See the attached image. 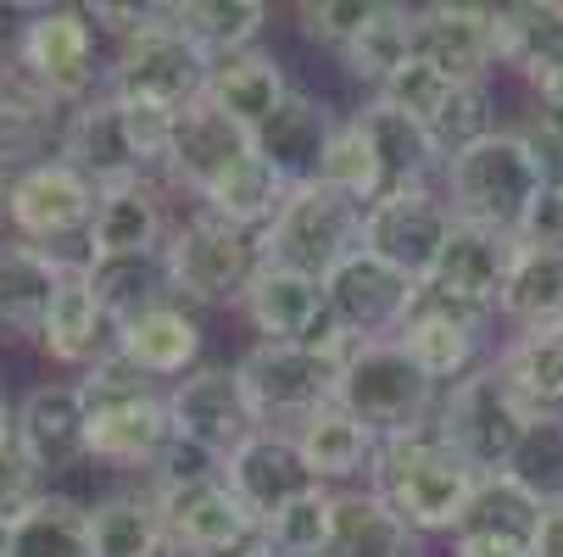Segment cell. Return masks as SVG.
I'll use <instances>...</instances> for the list:
<instances>
[{"label":"cell","mask_w":563,"mask_h":557,"mask_svg":"<svg viewBox=\"0 0 563 557\" xmlns=\"http://www.w3.org/2000/svg\"><path fill=\"white\" fill-rule=\"evenodd\" d=\"M67 268L73 263H62L56 252L29 246V241L0 246V324L18 330V335H40Z\"/></svg>","instance_id":"836d02e7"},{"label":"cell","mask_w":563,"mask_h":557,"mask_svg":"<svg viewBox=\"0 0 563 557\" xmlns=\"http://www.w3.org/2000/svg\"><path fill=\"white\" fill-rule=\"evenodd\" d=\"M503 67L530 78L536 101H563V0H519L497 7Z\"/></svg>","instance_id":"cb8c5ba5"},{"label":"cell","mask_w":563,"mask_h":557,"mask_svg":"<svg viewBox=\"0 0 563 557\" xmlns=\"http://www.w3.org/2000/svg\"><path fill=\"white\" fill-rule=\"evenodd\" d=\"M0 557H12V519H0Z\"/></svg>","instance_id":"11a10c76"},{"label":"cell","mask_w":563,"mask_h":557,"mask_svg":"<svg viewBox=\"0 0 563 557\" xmlns=\"http://www.w3.org/2000/svg\"><path fill=\"white\" fill-rule=\"evenodd\" d=\"M335 129H341V118H335L324 101L290 90V96H285V107H279V112H274L252 140H257V151L268 156V168L296 190V185H318Z\"/></svg>","instance_id":"603a6c76"},{"label":"cell","mask_w":563,"mask_h":557,"mask_svg":"<svg viewBox=\"0 0 563 557\" xmlns=\"http://www.w3.org/2000/svg\"><path fill=\"white\" fill-rule=\"evenodd\" d=\"M368 491L413 535H452L463 508L479 491V474L430 424V430H413V435L379 441L374 468H368Z\"/></svg>","instance_id":"6da1fadb"},{"label":"cell","mask_w":563,"mask_h":557,"mask_svg":"<svg viewBox=\"0 0 563 557\" xmlns=\"http://www.w3.org/2000/svg\"><path fill=\"white\" fill-rule=\"evenodd\" d=\"M168 218L163 201L145 179L101 190L96 223H90V263H140V257H163L168 246Z\"/></svg>","instance_id":"d4e9b609"},{"label":"cell","mask_w":563,"mask_h":557,"mask_svg":"<svg viewBox=\"0 0 563 557\" xmlns=\"http://www.w3.org/2000/svg\"><path fill=\"white\" fill-rule=\"evenodd\" d=\"M419 62L446 73L463 90H486L492 67H503V40H497V7H419V34H413Z\"/></svg>","instance_id":"9a60e30c"},{"label":"cell","mask_w":563,"mask_h":557,"mask_svg":"<svg viewBox=\"0 0 563 557\" xmlns=\"http://www.w3.org/2000/svg\"><path fill=\"white\" fill-rule=\"evenodd\" d=\"M413 34H419V7H390V0H379L374 18L363 23V34L341 51L346 73L363 78V85H374V96L390 85V73H401L419 51H413Z\"/></svg>","instance_id":"74e56055"},{"label":"cell","mask_w":563,"mask_h":557,"mask_svg":"<svg viewBox=\"0 0 563 557\" xmlns=\"http://www.w3.org/2000/svg\"><path fill=\"white\" fill-rule=\"evenodd\" d=\"M112 352L140 368L145 379H185L196 374V357H201V324L179 307V301H163V307H151L140 318H129V324L112 335Z\"/></svg>","instance_id":"4316f807"},{"label":"cell","mask_w":563,"mask_h":557,"mask_svg":"<svg viewBox=\"0 0 563 557\" xmlns=\"http://www.w3.org/2000/svg\"><path fill=\"white\" fill-rule=\"evenodd\" d=\"M7 190H12V179H7V168H0V218H7Z\"/></svg>","instance_id":"9f6ffc18"},{"label":"cell","mask_w":563,"mask_h":557,"mask_svg":"<svg viewBox=\"0 0 563 557\" xmlns=\"http://www.w3.org/2000/svg\"><path fill=\"white\" fill-rule=\"evenodd\" d=\"M223 474V457H212L207 446H190L174 435V446L156 457L151 468V491H174V486H196V480H218Z\"/></svg>","instance_id":"816d5d0a"},{"label":"cell","mask_w":563,"mask_h":557,"mask_svg":"<svg viewBox=\"0 0 563 557\" xmlns=\"http://www.w3.org/2000/svg\"><path fill=\"white\" fill-rule=\"evenodd\" d=\"M290 441H296L307 474H312L318 486H330V491L346 486V480H357V474H368L374 468V452H379V435L363 430L341 402H330V408H318L312 419H301L290 430Z\"/></svg>","instance_id":"d6a6232c"},{"label":"cell","mask_w":563,"mask_h":557,"mask_svg":"<svg viewBox=\"0 0 563 557\" xmlns=\"http://www.w3.org/2000/svg\"><path fill=\"white\" fill-rule=\"evenodd\" d=\"M341 363H346V357L312 352V346H274V341H257L246 357L234 363V374H240L246 402H252L257 430H285V435H290L301 419H312L318 408L335 402V390H341Z\"/></svg>","instance_id":"ba28073f"},{"label":"cell","mask_w":563,"mask_h":557,"mask_svg":"<svg viewBox=\"0 0 563 557\" xmlns=\"http://www.w3.org/2000/svg\"><path fill=\"white\" fill-rule=\"evenodd\" d=\"M123 107V123H129V140L140 151V168H168V151H174V129H179V112H163L151 101H118Z\"/></svg>","instance_id":"c3c4849f"},{"label":"cell","mask_w":563,"mask_h":557,"mask_svg":"<svg viewBox=\"0 0 563 557\" xmlns=\"http://www.w3.org/2000/svg\"><path fill=\"white\" fill-rule=\"evenodd\" d=\"M514 241L525 252H558L563 257V179H547L541 196L530 201L525 223L514 229Z\"/></svg>","instance_id":"f907efd6"},{"label":"cell","mask_w":563,"mask_h":557,"mask_svg":"<svg viewBox=\"0 0 563 557\" xmlns=\"http://www.w3.org/2000/svg\"><path fill=\"white\" fill-rule=\"evenodd\" d=\"M479 324H486V318H468V312H452V307L424 301L408 324H401L396 346L419 363L424 379L457 385L463 374L479 368Z\"/></svg>","instance_id":"1f68e13d"},{"label":"cell","mask_w":563,"mask_h":557,"mask_svg":"<svg viewBox=\"0 0 563 557\" xmlns=\"http://www.w3.org/2000/svg\"><path fill=\"white\" fill-rule=\"evenodd\" d=\"M374 7H379V0H301L296 18H301V34L307 40H318L324 51L341 56L363 34V23L374 18Z\"/></svg>","instance_id":"7dc6e473"},{"label":"cell","mask_w":563,"mask_h":557,"mask_svg":"<svg viewBox=\"0 0 563 557\" xmlns=\"http://www.w3.org/2000/svg\"><path fill=\"white\" fill-rule=\"evenodd\" d=\"M318 185L341 190L346 201H357L363 212L385 196V179H379V163H374V145L363 134L357 118H341L335 140H330V156H324V174H318Z\"/></svg>","instance_id":"ee69618b"},{"label":"cell","mask_w":563,"mask_h":557,"mask_svg":"<svg viewBox=\"0 0 563 557\" xmlns=\"http://www.w3.org/2000/svg\"><path fill=\"white\" fill-rule=\"evenodd\" d=\"M503 480H514L541 508H558L563 502V413H536L525 424L519 446L508 452Z\"/></svg>","instance_id":"b9f144b4"},{"label":"cell","mask_w":563,"mask_h":557,"mask_svg":"<svg viewBox=\"0 0 563 557\" xmlns=\"http://www.w3.org/2000/svg\"><path fill=\"white\" fill-rule=\"evenodd\" d=\"M530 419L536 413L508 390V379L497 374V363H479L474 374H463L457 385H446L441 408H435L441 441L479 474V480H492V474L508 468V452L519 446V435H525Z\"/></svg>","instance_id":"52a82bcc"},{"label":"cell","mask_w":563,"mask_h":557,"mask_svg":"<svg viewBox=\"0 0 563 557\" xmlns=\"http://www.w3.org/2000/svg\"><path fill=\"white\" fill-rule=\"evenodd\" d=\"M335 402L363 430H374L379 441H396V435H413V430H430L435 424L441 385L424 379L419 363L401 352L396 341H363L341 363Z\"/></svg>","instance_id":"3957f363"},{"label":"cell","mask_w":563,"mask_h":557,"mask_svg":"<svg viewBox=\"0 0 563 557\" xmlns=\"http://www.w3.org/2000/svg\"><path fill=\"white\" fill-rule=\"evenodd\" d=\"M96 207H101V190L78 168H67L62 156H45V163L12 174V190H7V218L18 229V241L29 246H56L67 234H90Z\"/></svg>","instance_id":"4fadbf2b"},{"label":"cell","mask_w":563,"mask_h":557,"mask_svg":"<svg viewBox=\"0 0 563 557\" xmlns=\"http://www.w3.org/2000/svg\"><path fill=\"white\" fill-rule=\"evenodd\" d=\"M374 145V163H379V179H385V196L390 190H413V185H430V174H446V151L435 145V134L424 123H413L408 112L385 107L379 96L352 112Z\"/></svg>","instance_id":"f1b7e54d"},{"label":"cell","mask_w":563,"mask_h":557,"mask_svg":"<svg viewBox=\"0 0 563 557\" xmlns=\"http://www.w3.org/2000/svg\"><path fill=\"white\" fill-rule=\"evenodd\" d=\"M223 486L240 497V508H246L257 519V530H263L296 497H307L318 480L307 474V463H301V452H296V441L285 430H257L252 441H240L223 457Z\"/></svg>","instance_id":"e0dca14e"},{"label":"cell","mask_w":563,"mask_h":557,"mask_svg":"<svg viewBox=\"0 0 563 557\" xmlns=\"http://www.w3.org/2000/svg\"><path fill=\"white\" fill-rule=\"evenodd\" d=\"M62 163L78 168L96 190H118V185L145 179L118 96H90L85 107H73V118L62 123Z\"/></svg>","instance_id":"44dd1931"},{"label":"cell","mask_w":563,"mask_h":557,"mask_svg":"<svg viewBox=\"0 0 563 557\" xmlns=\"http://www.w3.org/2000/svg\"><path fill=\"white\" fill-rule=\"evenodd\" d=\"M40 346L51 352V363L62 368H90L112 352V324L101 312V296L90 285V263H73L51 312H45V330H40Z\"/></svg>","instance_id":"484cf974"},{"label":"cell","mask_w":563,"mask_h":557,"mask_svg":"<svg viewBox=\"0 0 563 557\" xmlns=\"http://www.w3.org/2000/svg\"><path fill=\"white\" fill-rule=\"evenodd\" d=\"M463 85H452L446 73H435L430 62H408L401 73H390V85L379 90V101L385 107H396V112H408L413 123H424L430 134H435V123L446 118V107H452V96H457Z\"/></svg>","instance_id":"bcb514c9"},{"label":"cell","mask_w":563,"mask_h":557,"mask_svg":"<svg viewBox=\"0 0 563 557\" xmlns=\"http://www.w3.org/2000/svg\"><path fill=\"white\" fill-rule=\"evenodd\" d=\"M536 557H563V502L541 513V535H536Z\"/></svg>","instance_id":"f5cc1de1"},{"label":"cell","mask_w":563,"mask_h":557,"mask_svg":"<svg viewBox=\"0 0 563 557\" xmlns=\"http://www.w3.org/2000/svg\"><path fill=\"white\" fill-rule=\"evenodd\" d=\"M168 18L212 56H240L257 51V34L268 29V7L263 0H185V7H168Z\"/></svg>","instance_id":"60d3db41"},{"label":"cell","mask_w":563,"mask_h":557,"mask_svg":"<svg viewBox=\"0 0 563 557\" xmlns=\"http://www.w3.org/2000/svg\"><path fill=\"white\" fill-rule=\"evenodd\" d=\"M547 179L552 174H547L530 134L492 129V134H479L474 145H463L457 156H446V207H452L457 223L514 234Z\"/></svg>","instance_id":"7a4b0ae2"},{"label":"cell","mask_w":563,"mask_h":557,"mask_svg":"<svg viewBox=\"0 0 563 557\" xmlns=\"http://www.w3.org/2000/svg\"><path fill=\"white\" fill-rule=\"evenodd\" d=\"M452 223L457 218H452L446 196H435L430 185L390 190V196H379L363 212V252H374L396 274H408V279L424 285L435 274V263H441V246H446Z\"/></svg>","instance_id":"8fae6325"},{"label":"cell","mask_w":563,"mask_h":557,"mask_svg":"<svg viewBox=\"0 0 563 557\" xmlns=\"http://www.w3.org/2000/svg\"><path fill=\"white\" fill-rule=\"evenodd\" d=\"M168 290L174 301H201V307H240L263 274V252L252 229H234L212 212H190L163 246Z\"/></svg>","instance_id":"5b68a950"},{"label":"cell","mask_w":563,"mask_h":557,"mask_svg":"<svg viewBox=\"0 0 563 557\" xmlns=\"http://www.w3.org/2000/svg\"><path fill=\"white\" fill-rule=\"evenodd\" d=\"M0 435H12V424H7V408H0Z\"/></svg>","instance_id":"6f0895ef"},{"label":"cell","mask_w":563,"mask_h":557,"mask_svg":"<svg viewBox=\"0 0 563 557\" xmlns=\"http://www.w3.org/2000/svg\"><path fill=\"white\" fill-rule=\"evenodd\" d=\"M335 535V491L330 486H312L307 497H296L279 519L263 524V541L285 557H324Z\"/></svg>","instance_id":"f6af8a7d"},{"label":"cell","mask_w":563,"mask_h":557,"mask_svg":"<svg viewBox=\"0 0 563 557\" xmlns=\"http://www.w3.org/2000/svg\"><path fill=\"white\" fill-rule=\"evenodd\" d=\"M324 301L335 312V324L352 335V346H363V341H396L401 324L424 307V285L396 274L374 252H352L324 279Z\"/></svg>","instance_id":"30bf717a"},{"label":"cell","mask_w":563,"mask_h":557,"mask_svg":"<svg viewBox=\"0 0 563 557\" xmlns=\"http://www.w3.org/2000/svg\"><path fill=\"white\" fill-rule=\"evenodd\" d=\"M497 318L514 324L519 335L525 330H563V257L519 246L508 285H503V301H497Z\"/></svg>","instance_id":"d590c367"},{"label":"cell","mask_w":563,"mask_h":557,"mask_svg":"<svg viewBox=\"0 0 563 557\" xmlns=\"http://www.w3.org/2000/svg\"><path fill=\"white\" fill-rule=\"evenodd\" d=\"M290 85H285V67L279 56L268 51H240V56H223L212 62V78H207V107L223 112L229 123H240L246 134H257L279 107H285Z\"/></svg>","instance_id":"4dcf8cb0"},{"label":"cell","mask_w":563,"mask_h":557,"mask_svg":"<svg viewBox=\"0 0 563 557\" xmlns=\"http://www.w3.org/2000/svg\"><path fill=\"white\" fill-rule=\"evenodd\" d=\"M40 468L23 452L18 435H0V519H18L29 502H40Z\"/></svg>","instance_id":"681fc988"},{"label":"cell","mask_w":563,"mask_h":557,"mask_svg":"<svg viewBox=\"0 0 563 557\" xmlns=\"http://www.w3.org/2000/svg\"><path fill=\"white\" fill-rule=\"evenodd\" d=\"M257 156V140L240 129V123H229L223 112H212L207 101H196L185 118H179V129H174V151H168V179L179 185V190H190L196 201H207L234 168H246Z\"/></svg>","instance_id":"ac0fdd59"},{"label":"cell","mask_w":563,"mask_h":557,"mask_svg":"<svg viewBox=\"0 0 563 557\" xmlns=\"http://www.w3.org/2000/svg\"><path fill=\"white\" fill-rule=\"evenodd\" d=\"M168 413H174V435L190 446H207L212 457H229L240 441L257 435L252 402L240 390L234 368H196L168 390Z\"/></svg>","instance_id":"2e32d148"},{"label":"cell","mask_w":563,"mask_h":557,"mask_svg":"<svg viewBox=\"0 0 563 557\" xmlns=\"http://www.w3.org/2000/svg\"><path fill=\"white\" fill-rule=\"evenodd\" d=\"M514 257H519L514 234L479 229V223H452L446 246H441V263L424 279V301L452 307V312H468V318H492L497 301H503V285H508Z\"/></svg>","instance_id":"7c38bea8"},{"label":"cell","mask_w":563,"mask_h":557,"mask_svg":"<svg viewBox=\"0 0 563 557\" xmlns=\"http://www.w3.org/2000/svg\"><path fill=\"white\" fill-rule=\"evenodd\" d=\"M257 252L268 268L324 285L352 252H363V207L330 185H296L274 223L257 234Z\"/></svg>","instance_id":"277c9868"},{"label":"cell","mask_w":563,"mask_h":557,"mask_svg":"<svg viewBox=\"0 0 563 557\" xmlns=\"http://www.w3.org/2000/svg\"><path fill=\"white\" fill-rule=\"evenodd\" d=\"M12 435L34 457L40 474H67L90 457V413L78 385H34L12 419Z\"/></svg>","instance_id":"7402d4cb"},{"label":"cell","mask_w":563,"mask_h":557,"mask_svg":"<svg viewBox=\"0 0 563 557\" xmlns=\"http://www.w3.org/2000/svg\"><path fill=\"white\" fill-rule=\"evenodd\" d=\"M90 413V457L112 463V468H156L174 446V413L163 390H134V396H112V402L85 408Z\"/></svg>","instance_id":"ffe728a7"},{"label":"cell","mask_w":563,"mask_h":557,"mask_svg":"<svg viewBox=\"0 0 563 557\" xmlns=\"http://www.w3.org/2000/svg\"><path fill=\"white\" fill-rule=\"evenodd\" d=\"M229 557H285V552H274V546L257 535V541H246V546H240V552H229Z\"/></svg>","instance_id":"db71d44e"},{"label":"cell","mask_w":563,"mask_h":557,"mask_svg":"<svg viewBox=\"0 0 563 557\" xmlns=\"http://www.w3.org/2000/svg\"><path fill=\"white\" fill-rule=\"evenodd\" d=\"M541 513V502H530L514 480L492 474V480H479L474 502L452 530V557H536Z\"/></svg>","instance_id":"d6986e66"},{"label":"cell","mask_w":563,"mask_h":557,"mask_svg":"<svg viewBox=\"0 0 563 557\" xmlns=\"http://www.w3.org/2000/svg\"><path fill=\"white\" fill-rule=\"evenodd\" d=\"M168 524V546L179 557H229L246 541H257V519L240 508V497L218 480H196V486H174V491H151Z\"/></svg>","instance_id":"5bb4252c"},{"label":"cell","mask_w":563,"mask_h":557,"mask_svg":"<svg viewBox=\"0 0 563 557\" xmlns=\"http://www.w3.org/2000/svg\"><path fill=\"white\" fill-rule=\"evenodd\" d=\"M497 374L530 413H563V330H525L497 352Z\"/></svg>","instance_id":"8d00e7d4"},{"label":"cell","mask_w":563,"mask_h":557,"mask_svg":"<svg viewBox=\"0 0 563 557\" xmlns=\"http://www.w3.org/2000/svg\"><path fill=\"white\" fill-rule=\"evenodd\" d=\"M240 312L252 318V330L274 346H307L312 330L330 318V301H324V285L318 279H301V274H285V268H268L252 279Z\"/></svg>","instance_id":"f546056e"},{"label":"cell","mask_w":563,"mask_h":557,"mask_svg":"<svg viewBox=\"0 0 563 557\" xmlns=\"http://www.w3.org/2000/svg\"><path fill=\"white\" fill-rule=\"evenodd\" d=\"M90 285H96V296H101V312H107L112 335L129 324V318H140V312H151V307L174 301L163 257H140V263H90Z\"/></svg>","instance_id":"7bdbcfd3"},{"label":"cell","mask_w":563,"mask_h":557,"mask_svg":"<svg viewBox=\"0 0 563 557\" xmlns=\"http://www.w3.org/2000/svg\"><path fill=\"white\" fill-rule=\"evenodd\" d=\"M62 101L45 96L34 78L7 62L0 67V168H34L45 163V151L62 145Z\"/></svg>","instance_id":"83f0119b"},{"label":"cell","mask_w":563,"mask_h":557,"mask_svg":"<svg viewBox=\"0 0 563 557\" xmlns=\"http://www.w3.org/2000/svg\"><path fill=\"white\" fill-rule=\"evenodd\" d=\"M90 535H96V557H168V524H163V508L156 497H134V491H118L107 502L90 508Z\"/></svg>","instance_id":"f35d334b"},{"label":"cell","mask_w":563,"mask_h":557,"mask_svg":"<svg viewBox=\"0 0 563 557\" xmlns=\"http://www.w3.org/2000/svg\"><path fill=\"white\" fill-rule=\"evenodd\" d=\"M12 557H96L90 508L45 491L12 519Z\"/></svg>","instance_id":"ab89813d"},{"label":"cell","mask_w":563,"mask_h":557,"mask_svg":"<svg viewBox=\"0 0 563 557\" xmlns=\"http://www.w3.org/2000/svg\"><path fill=\"white\" fill-rule=\"evenodd\" d=\"M212 56L168 18V7H156V18L123 40L118 62L107 67V96L118 101H151L163 112H190L207 96Z\"/></svg>","instance_id":"8992f818"},{"label":"cell","mask_w":563,"mask_h":557,"mask_svg":"<svg viewBox=\"0 0 563 557\" xmlns=\"http://www.w3.org/2000/svg\"><path fill=\"white\" fill-rule=\"evenodd\" d=\"M324 557H419V535L374 491H335V535Z\"/></svg>","instance_id":"e575fe53"},{"label":"cell","mask_w":563,"mask_h":557,"mask_svg":"<svg viewBox=\"0 0 563 557\" xmlns=\"http://www.w3.org/2000/svg\"><path fill=\"white\" fill-rule=\"evenodd\" d=\"M34 85L67 107H85L96 85H107V67L96 62V29L90 12L78 7H40L18 29V56H12Z\"/></svg>","instance_id":"9c48e42d"}]
</instances>
